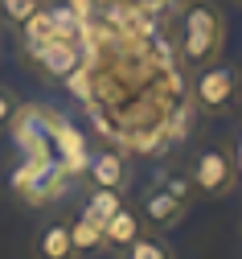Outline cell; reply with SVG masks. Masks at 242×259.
I'll list each match as a JSON object with an SVG mask.
<instances>
[{
    "label": "cell",
    "instance_id": "obj_1",
    "mask_svg": "<svg viewBox=\"0 0 242 259\" xmlns=\"http://www.w3.org/2000/svg\"><path fill=\"white\" fill-rule=\"evenodd\" d=\"M82 17V13H78ZM168 29L148 17H82V54L74 82L90 123L123 152H160L189 132L193 91Z\"/></svg>",
    "mask_w": 242,
    "mask_h": 259
},
{
    "label": "cell",
    "instance_id": "obj_2",
    "mask_svg": "<svg viewBox=\"0 0 242 259\" xmlns=\"http://www.w3.org/2000/svg\"><path fill=\"white\" fill-rule=\"evenodd\" d=\"M177 54L185 66H210L226 50V17L214 0H185L177 17Z\"/></svg>",
    "mask_w": 242,
    "mask_h": 259
},
{
    "label": "cell",
    "instance_id": "obj_3",
    "mask_svg": "<svg viewBox=\"0 0 242 259\" xmlns=\"http://www.w3.org/2000/svg\"><path fill=\"white\" fill-rule=\"evenodd\" d=\"M193 91V107L201 115H226L238 107L242 95V74L234 66H222V62H210V66H197V78L189 82Z\"/></svg>",
    "mask_w": 242,
    "mask_h": 259
},
{
    "label": "cell",
    "instance_id": "obj_4",
    "mask_svg": "<svg viewBox=\"0 0 242 259\" xmlns=\"http://www.w3.org/2000/svg\"><path fill=\"white\" fill-rule=\"evenodd\" d=\"M189 177H193V189L197 193H205V198H222V193L234 189L238 169H234V156L226 148H205L197 156V165H193Z\"/></svg>",
    "mask_w": 242,
    "mask_h": 259
},
{
    "label": "cell",
    "instance_id": "obj_5",
    "mask_svg": "<svg viewBox=\"0 0 242 259\" xmlns=\"http://www.w3.org/2000/svg\"><path fill=\"white\" fill-rule=\"evenodd\" d=\"M181 0H70V9L82 17H148L160 21L177 9Z\"/></svg>",
    "mask_w": 242,
    "mask_h": 259
},
{
    "label": "cell",
    "instance_id": "obj_6",
    "mask_svg": "<svg viewBox=\"0 0 242 259\" xmlns=\"http://www.w3.org/2000/svg\"><path fill=\"white\" fill-rule=\"evenodd\" d=\"M82 173L90 177V185H103V189H123V185H127L131 165H127V152H123V148H115V144H103V148L86 152V165H82Z\"/></svg>",
    "mask_w": 242,
    "mask_h": 259
},
{
    "label": "cell",
    "instance_id": "obj_7",
    "mask_svg": "<svg viewBox=\"0 0 242 259\" xmlns=\"http://www.w3.org/2000/svg\"><path fill=\"white\" fill-rule=\"evenodd\" d=\"M185 202L181 198H172V193L156 181V185H148L144 189V198H140V218H144V226H152V231H172L181 218H185Z\"/></svg>",
    "mask_w": 242,
    "mask_h": 259
},
{
    "label": "cell",
    "instance_id": "obj_8",
    "mask_svg": "<svg viewBox=\"0 0 242 259\" xmlns=\"http://www.w3.org/2000/svg\"><path fill=\"white\" fill-rule=\"evenodd\" d=\"M33 255H37V259H78V251L70 243V226H66L62 218L45 222L37 243H33Z\"/></svg>",
    "mask_w": 242,
    "mask_h": 259
},
{
    "label": "cell",
    "instance_id": "obj_9",
    "mask_svg": "<svg viewBox=\"0 0 242 259\" xmlns=\"http://www.w3.org/2000/svg\"><path fill=\"white\" fill-rule=\"evenodd\" d=\"M140 235H144V218H140V210L119 206L107 222H103V243H107V247H115V251H123L131 239H140Z\"/></svg>",
    "mask_w": 242,
    "mask_h": 259
},
{
    "label": "cell",
    "instance_id": "obj_10",
    "mask_svg": "<svg viewBox=\"0 0 242 259\" xmlns=\"http://www.w3.org/2000/svg\"><path fill=\"white\" fill-rule=\"evenodd\" d=\"M66 226H70V243H74L78 259H82V255H94V251L107 247V243H103V226H99L90 214H78L74 222H66Z\"/></svg>",
    "mask_w": 242,
    "mask_h": 259
},
{
    "label": "cell",
    "instance_id": "obj_11",
    "mask_svg": "<svg viewBox=\"0 0 242 259\" xmlns=\"http://www.w3.org/2000/svg\"><path fill=\"white\" fill-rule=\"evenodd\" d=\"M119 206H123V189H103V185H90V198H86V210H82V214H90V218L103 226V222H107Z\"/></svg>",
    "mask_w": 242,
    "mask_h": 259
},
{
    "label": "cell",
    "instance_id": "obj_12",
    "mask_svg": "<svg viewBox=\"0 0 242 259\" xmlns=\"http://www.w3.org/2000/svg\"><path fill=\"white\" fill-rule=\"evenodd\" d=\"M123 259H172V247L160 235H140L123 247Z\"/></svg>",
    "mask_w": 242,
    "mask_h": 259
},
{
    "label": "cell",
    "instance_id": "obj_13",
    "mask_svg": "<svg viewBox=\"0 0 242 259\" xmlns=\"http://www.w3.org/2000/svg\"><path fill=\"white\" fill-rule=\"evenodd\" d=\"M41 5H45V0H0V17H5V25H17L21 29Z\"/></svg>",
    "mask_w": 242,
    "mask_h": 259
},
{
    "label": "cell",
    "instance_id": "obj_14",
    "mask_svg": "<svg viewBox=\"0 0 242 259\" xmlns=\"http://www.w3.org/2000/svg\"><path fill=\"white\" fill-rule=\"evenodd\" d=\"M160 185L172 193V198H181L185 206L197 198V189H193V177H189V173H164V177H160Z\"/></svg>",
    "mask_w": 242,
    "mask_h": 259
},
{
    "label": "cell",
    "instance_id": "obj_15",
    "mask_svg": "<svg viewBox=\"0 0 242 259\" xmlns=\"http://www.w3.org/2000/svg\"><path fill=\"white\" fill-rule=\"evenodd\" d=\"M17 111H21V99H17L9 87H0V132H9V127H13Z\"/></svg>",
    "mask_w": 242,
    "mask_h": 259
},
{
    "label": "cell",
    "instance_id": "obj_16",
    "mask_svg": "<svg viewBox=\"0 0 242 259\" xmlns=\"http://www.w3.org/2000/svg\"><path fill=\"white\" fill-rule=\"evenodd\" d=\"M234 169L242 173V140H238V152H234Z\"/></svg>",
    "mask_w": 242,
    "mask_h": 259
}]
</instances>
